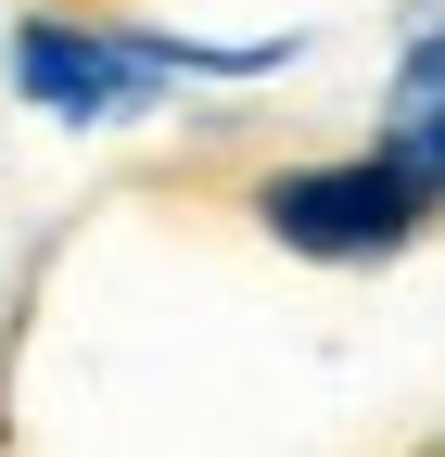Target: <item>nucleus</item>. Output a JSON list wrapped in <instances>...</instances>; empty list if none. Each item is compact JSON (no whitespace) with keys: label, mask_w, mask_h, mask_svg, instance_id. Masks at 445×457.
Segmentation results:
<instances>
[{"label":"nucleus","mask_w":445,"mask_h":457,"mask_svg":"<svg viewBox=\"0 0 445 457\" xmlns=\"http://www.w3.org/2000/svg\"><path fill=\"white\" fill-rule=\"evenodd\" d=\"M293 64V38H165V26H128V13H26L13 26V89L26 114H64V128H140L165 114L179 77H267Z\"/></svg>","instance_id":"1"},{"label":"nucleus","mask_w":445,"mask_h":457,"mask_svg":"<svg viewBox=\"0 0 445 457\" xmlns=\"http://www.w3.org/2000/svg\"><path fill=\"white\" fill-rule=\"evenodd\" d=\"M242 216L281 254H306V267H382V254L432 242L445 204L407 179V165H382V153H331V165H267V179L242 191Z\"/></svg>","instance_id":"2"},{"label":"nucleus","mask_w":445,"mask_h":457,"mask_svg":"<svg viewBox=\"0 0 445 457\" xmlns=\"http://www.w3.org/2000/svg\"><path fill=\"white\" fill-rule=\"evenodd\" d=\"M382 165H407V179L445 204V26H420L395 51V77H382V128H369Z\"/></svg>","instance_id":"3"}]
</instances>
